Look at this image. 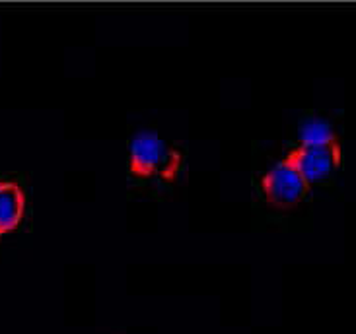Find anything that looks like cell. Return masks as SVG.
<instances>
[{
  "mask_svg": "<svg viewBox=\"0 0 356 334\" xmlns=\"http://www.w3.org/2000/svg\"><path fill=\"white\" fill-rule=\"evenodd\" d=\"M183 165V153L152 131L136 134L131 140L129 169L138 179L174 181Z\"/></svg>",
  "mask_w": 356,
  "mask_h": 334,
  "instance_id": "6da1fadb",
  "label": "cell"
},
{
  "mask_svg": "<svg viewBox=\"0 0 356 334\" xmlns=\"http://www.w3.org/2000/svg\"><path fill=\"white\" fill-rule=\"evenodd\" d=\"M327 140H335V134L331 131L327 123L321 121H309L304 124L302 128V142L304 144H319L327 142Z\"/></svg>",
  "mask_w": 356,
  "mask_h": 334,
  "instance_id": "5b68a950",
  "label": "cell"
},
{
  "mask_svg": "<svg viewBox=\"0 0 356 334\" xmlns=\"http://www.w3.org/2000/svg\"><path fill=\"white\" fill-rule=\"evenodd\" d=\"M261 189H263L265 201L269 202L270 206L289 210L308 197L309 185L304 179V175L298 172V167L290 162L289 158H284L282 162L277 163L273 169L263 175Z\"/></svg>",
  "mask_w": 356,
  "mask_h": 334,
  "instance_id": "7a4b0ae2",
  "label": "cell"
},
{
  "mask_svg": "<svg viewBox=\"0 0 356 334\" xmlns=\"http://www.w3.org/2000/svg\"><path fill=\"white\" fill-rule=\"evenodd\" d=\"M26 212V194L18 183L0 181V235L18 228Z\"/></svg>",
  "mask_w": 356,
  "mask_h": 334,
  "instance_id": "277c9868",
  "label": "cell"
},
{
  "mask_svg": "<svg viewBox=\"0 0 356 334\" xmlns=\"http://www.w3.org/2000/svg\"><path fill=\"white\" fill-rule=\"evenodd\" d=\"M298 167L308 185L323 183L341 163V146L337 138L319 144H302L286 156Z\"/></svg>",
  "mask_w": 356,
  "mask_h": 334,
  "instance_id": "3957f363",
  "label": "cell"
}]
</instances>
